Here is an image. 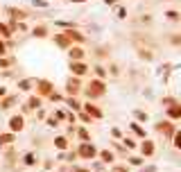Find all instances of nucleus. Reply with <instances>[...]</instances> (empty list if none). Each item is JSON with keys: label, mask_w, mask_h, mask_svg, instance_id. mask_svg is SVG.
Returning <instances> with one entry per match:
<instances>
[]
</instances>
